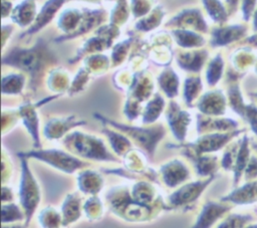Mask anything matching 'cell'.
<instances>
[{"mask_svg": "<svg viewBox=\"0 0 257 228\" xmlns=\"http://www.w3.org/2000/svg\"><path fill=\"white\" fill-rule=\"evenodd\" d=\"M225 210L220 206L209 205L204 209L202 216H200V220L198 223V228H208L214 220Z\"/></svg>", "mask_w": 257, "mask_h": 228, "instance_id": "7a4b0ae2", "label": "cell"}, {"mask_svg": "<svg viewBox=\"0 0 257 228\" xmlns=\"http://www.w3.org/2000/svg\"><path fill=\"white\" fill-rule=\"evenodd\" d=\"M20 200L26 212L28 222L39 201V192L36 182L29 174L27 168H25V170H23L22 173V181L20 186Z\"/></svg>", "mask_w": 257, "mask_h": 228, "instance_id": "6da1fadb", "label": "cell"}, {"mask_svg": "<svg viewBox=\"0 0 257 228\" xmlns=\"http://www.w3.org/2000/svg\"><path fill=\"white\" fill-rule=\"evenodd\" d=\"M240 217H234L225 222L223 225L220 226V228H238L239 223H242V220H240Z\"/></svg>", "mask_w": 257, "mask_h": 228, "instance_id": "277c9868", "label": "cell"}, {"mask_svg": "<svg viewBox=\"0 0 257 228\" xmlns=\"http://www.w3.org/2000/svg\"><path fill=\"white\" fill-rule=\"evenodd\" d=\"M249 228H257V226H251V227H249Z\"/></svg>", "mask_w": 257, "mask_h": 228, "instance_id": "5b68a950", "label": "cell"}, {"mask_svg": "<svg viewBox=\"0 0 257 228\" xmlns=\"http://www.w3.org/2000/svg\"><path fill=\"white\" fill-rule=\"evenodd\" d=\"M63 0H50L49 2L46 3V5L44 6L41 14H39L38 20H37V25L42 26L45 24V22L47 21V15L48 17H52V14L54 13L55 10L58 9V7L61 5Z\"/></svg>", "mask_w": 257, "mask_h": 228, "instance_id": "3957f363", "label": "cell"}]
</instances>
